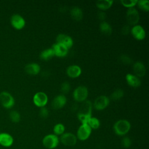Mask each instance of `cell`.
I'll list each match as a JSON object with an SVG mask.
<instances>
[{
  "label": "cell",
  "instance_id": "cell-8",
  "mask_svg": "<svg viewBox=\"0 0 149 149\" xmlns=\"http://www.w3.org/2000/svg\"><path fill=\"white\" fill-rule=\"evenodd\" d=\"M48 101V98L47 95L42 91H39L36 93L33 98V103L37 107H45Z\"/></svg>",
  "mask_w": 149,
  "mask_h": 149
},
{
  "label": "cell",
  "instance_id": "cell-21",
  "mask_svg": "<svg viewBox=\"0 0 149 149\" xmlns=\"http://www.w3.org/2000/svg\"><path fill=\"white\" fill-rule=\"evenodd\" d=\"M71 17L76 21H80L83 17V13L81 9L78 6L73 7L70 11Z\"/></svg>",
  "mask_w": 149,
  "mask_h": 149
},
{
  "label": "cell",
  "instance_id": "cell-6",
  "mask_svg": "<svg viewBox=\"0 0 149 149\" xmlns=\"http://www.w3.org/2000/svg\"><path fill=\"white\" fill-rule=\"evenodd\" d=\"M0 102L2 105L7 109L11 108L15 104L13 97L7 91H2L0 93Z\"/></svg>",
  "mask_w": 149,
  "mask_h": 149
},
{
  "label": "cell",
  "instance_id": "cell-19",
  "mask_svg": "<svg viewBox=\"0 0 149 149\" xmlns=\"http://www.w3.org/2000/svg\"><path fill=\"white\" fill-rule=\"evenodd\" d=\"M125 78L128 85L132 87L137 88L141 85V80L134 74L127 73L126 75Z\"/></svg>",
  "mask_w": 149,
  "mask_h": 149
},
{
  "label": "cell",
  "instance_id": "cell-34",
  "mask_svg": "<svg viewBox=\"0 0 149 149\" xmlns=\"http://www.w3.org/2000/svg\"><path fill=\"white\" fill-rule=\"evenodd\" d=\"M132 144L131 140L128 137H124L121 140V144L124 148H129Z\"/></svg>",
  "mask_w": 149,
  "mask_h": 149
},
{
  "label": "cell",
  "instance_id": "cell-9",
  "mask_svg": "<svg viewBox=\"0 0 149 149\" xmlns=\"http://www.w3.org/2000/svg\"><path fill=\"white\" fill-rule=\"evenodd\" d=\"M110 102L109 97L106 95H100L95 98L93 103V107L98 111L105 109Z\"/></svg>",
  "mask_w": 149,
  "mask_h": 149
},
{
  "label": "cell",
  "instance_id": "cell-30",
  "mask_svg": "<svg viewBox=\"0 0 149 149\" xmlns=\"http://www.w3.org/2000/svg\"><path fill=\"white\" fill-rule=\"evenodd\" d=\"M137 0H121L120 3L121 4L126 7L129 8H134L135 5H137Z\"/></svg>",
  "mask_w": 149,
  "mask_h": 149
},
{
  "label": "cell",
  "instance_id": "cell-26",
  "mask_svg": "<svg viewBox=\"0 0 149 149\" xmlns=\"http://www.w3.org/2000/svg\"><path fill=\"white\" fill-rule=\"evenodd\" d=\"M124 96V91L122 89L118 88L111 94L110 98L113 100H119Z\"/></svg>",
  "mask_w": 149,
  "mask_h": 149
},
{
  "label": "cell",
  "instance_id": "cell-13",
  "mask_svg": "<svg viewBox=\"0 0 149 149\" xmlns=\"http://www.w3.org/2000/svg\"><path fill=\"white\" fill-rule=\"evenodd\" d=\"M130 33L133 37L137 40H143L146 37L145 30L139 24H136L131 28Z\"/></svg>",
  "mask_w": 149,
  "mask_h": 149
},
{
  "label": "cell",
  "instance_id": "cell-3",
  "mask_svg": "<svg viewBox=\"0 0 149 149\" xmlns=\"http://www.w3.org/2000/svg\"><path fill=\"white\" fill-rule=\"evenodd\" d=\"M88 95V88L84 86H79L77 87L73 93V99L80 102H83L87 100Z\"/></svg>",
  "mask_w": 149,
  "mask_h": 149
},
{
  "label": "cell",
  "instance_id": "cell-20",
  "mask_svg": "<svg viewBox=\"0 0 149 149\" xmlns=\"http://www.w3.org/2000/svg\"><path fill=\"white\" fill-rule=\"evenodd\" d=\"M40 66L37 63H29L24 67L25 72L30 75H36L40 72Z\"/></svg>",
  "mask_w": 149,
  "mask_h": 149
},
{
  "label": "cell",
  "instance_id": "cell-5",
  "mask_svg": "<svg viewBox=\"0 0 149 149\" xmlns=\"http://www.w3.org/2000/svg\"><path fill=\"white\" fill-rule=\"evenodd\" d=\"M59 138L54 134L46 135L42 139V144L45 147L48 149H53L56 147L59 144Z\"/></svg>",
  "mask_w": 149,
  "mask_h": 149
},
{
  "label": "cell",
  "instance_id": "cell-36",
  "mask_svg": "<svg viewBox=\"0 0 149 149\" xmlns=\"http://www.w3.org/2000/svg\"><path fill=\"white\" fill-rule=\"evenodd\" d=\"M106 17H107L106 13L104 11L101 10L97 13V17H98V20H100L101 21V22L105 21Z\"/></svg>",
  "mask_w": 149,
  "mask_h": 149
},
{
  "label": "cell",
  "instance_id": "cell-28",
  "mask_svg": "<svg viewBox=\"0 0 149 149\" xmlns=\"http://www.w3.org/2000/svg\"><path fill=\"white\" fill-rule=\"evenodd\" d=\"M137 5L143 11L148 12L149 10V1L148 0L137 1Z\"/></svg>",
  "mask_w": 149,
  "mask_h": 149
},
{
  "label": "cell",
  "instance_id": "cell-17",
  "mask_svg": "<svg viewBox=\"0 0 149 149\" xmlns=\"http://www.w3.org/2000/svg\"><path fill=\"white\" fill-rule=\"evenodd\" d=\"M133 70L134 75L137 77H142L145 76L146 73V68L144 64L140 62H136L133 65Z\"/></svg>",
  "mask_w": 149,
  "mask_h": 149
},
{
  "label": "cell",
  "instance_id": "cell-4",
  "mask_svg": "<svg viewBox=\"0 0 149 149\" xmlns=\"http://www.w3.org/2000/svg\"><path fill=\"white\" fill-rule=\"evenodd\" d=\"M126 19L129 26L136 25L140 20V15L138 10L134 8H129L126 13Z\"/></svg>",
  "mask_w": 149,
  "mask_h": 149
},
{
  "label": "cell",
  "instance_id": "cell-27",
  "mask_svg": "<svg viewBox=\"0 0 149 149\" xmlns=\"http://www.w3.org/2000/svg\"><path fill=\"white\" fill-rule=\"evenodd\" d=\"M65 126L62 124V123H57L56 124L53 129V131L54 133V134L56 136H59V135H62L65 133Z\"/></svg>",
  "mask_w": 149,
  "mask_h": 149
},
{
  "label": "cell",
  "instance_id": "cell-32",
  "mask_svg": "<svg viewBox=\"0 0 149 149\" xmlns=\"http://www.w3.org/2000/svg\"><path fill=\"white\" fill-rule=\"evenodd\" d=\"M70 90V84L68 81H64L61 85V91L62 94H68Z\"/></svg>",
  "mask_w": 149,
  "mask_h": 149
},
{
  "label": "cell",
  "instance_id": "cell-24",
  "mask_svg": "<svg viewBox=\"0 0 149 149\" xmlns=\"http://www.w3.org/2000/svg\"><path fill=\"white\" fill-rule=\"evenodd\" d=\"M100 30L101 32L105 35H111L112 32L111 26L106 21L101 22L100 24Z\"/></svg>",
  "mask_w": 149,
  "mask_h": 149
},
{
  "label": "cell",
  "instance_id": "cell-29",
  "mask_svg": "<svg viewBox=\"0 0 149 149\" xmlns=\"http://www.w3.org/2000/svg\"><path fill=\"white\" fill-rule=\"evenodd\" d=\"M9 118L12 122L14 123H18L20 120V115L16 111H12L9 113Z\"/></svg>",
  "mask_w": 149,
  "mask_h": 149
},
{
  "label": "cell",
  "instance_id": "cell-14",
  "mask_svg": "<svg viewBox=\"0 0 149 149\" xmlns=\"http://www.w3.org/2000/svg\"><path fill=\"white\" fill-rule=\"evenodd\" d=\"M13 142L14 139L11 134L6 132L0 133V146L10 147L13 145Z\"/></svg>",
  "mask_w": 149,
  "mask_h": 149
},
{
  "label": "cell",
  "instance_id": "cell-23",
  "mask_svg": "<svg viewBox=\"0 0 149 149\" xmlns=\"http://www.w3.org/2000/svg\"><path fill=\"white\" fill-rule=\"evenodd\" d=\"M55 56L52 48H49L42 51L40 54V58L43 61H49Z\"/></svg>",
  "mask_w": 149,
  "mask_h": 149
},
{
  "label": "cell",
  "instance_id": "cell-15",
  "mask_svg": "<svg viewBox=\"0 0 149 149\" xmlns=\"http://www.w3.org/2000/svg\"><path fill=\"white\" fill-rule=\"evenodd\" d=\"M56 42L65 45L68 49L72 48L73 45V40L72 37L65 34H58L56 38Z\"/></svg>",
  "mask_w": 149,
  "mask_h": 149
},
{
  "label": "cell",
  "instance_id": "cell-16",
  "mask_svg": "<svg viewBox=\"0 0 149 149\" xmlns=\"http://www.w3.org/2000/svg\"><path fill=\"white\" fill-rule=\"evenodd\" d=\"M67 99L65 95L59 94L56 95L53 99L51 105L54 109H58L63 108L66 104Z\"/></svg>",
  "mask_w": 149,
  "mask_h": 149
},
{
  "label": "cell",
  "instance_id": "cell-11",
  "mask_svg": "<svg viewBox=\"0 0 149 149\" xmlns=\"http://www.w3.org/2000/svg\"><path fill=\"white\" fill-rule=\"evenodd\" d=\"M10 23L15 29L21 30L24 27L26 21L19 14H13L10 17Z\"/></svg>",
  "mask_w": 149,
  "mask_h": 149
},
{
  "label": "cell",
  "instance_id": "cell-25",
  "mask_svg": "<svg viewBox=\"0 0 149 149\" xmlns=\"http://www.w3.org/2000/svg\"><path fill=\"white\" fill-rule=\"evenodd\" d=\"M87 124L91 129H97L100 126V121L95 117H91L88 120Z\"/></svg>",
  "mask_w": 149,
  "mask_h": 149
},
{
  "label": "cell",
  "instance_id": "cell-18",
  "mask_svg": "<svg viewBox=\"0 0 149 149\" xmlns=\"http://www.w3.org/2000/svg\"><path fill=\"white\" fill-rule=\"evenodd\" d=\"M81 73V68L77 65H72L66 69L67 75L71 78L78 77Z\"/></svg>",
  "mask_w": 149,
  "mask_h": 149
},
{
  "label": "cell",
  "instance_id": "cell-2",
  "mask_svg": "<svg viewBox=\"0 0 149 149\" xmlns=\"http://www.w3.org/2000/svg\"><path fill=\"white\" fill-rule=\"evenodd\" d=\"M113 127L115 134L118 136H124L129 132L131 125L127 120L119 119L115 123Z\"/></svg>",
  "mask_w": 149,
  "mask_h": 149
},
{
  "label": "cell",
  "instance_id": "cell-35",
  "mask_svg": "<svg viewBox=\"0 0 149 149\" xmlns=\"http://www.w3.org/2000/svg\"><path fill=\"white\" fill-rule=\"evenodd\" d=\"M131 28L129 24H125L121 28V33L123 35H127L130 33Z\"/></svg>",
  "mask_w": 149,
  "mask_h": 149
},
{
  "label": "cell",
  "instance_id": "cell-7",
  "mask_svg": "<svg viewBox=\"0 0 149 149\" xmlns=\"http://www.w3.org/2000/svg\"><path fill=\"white\" fill-rule=\"evenodd\" d=\"M91 129L87 123L81 124L77 131V139L80 140L84 141L87 140L90 136L91 133Z\"/></svg>",
  "mask_w": 149,
  "mask_h": 149
},
{
  "label": "cell",
  "instance_id": "cell-33",
  "mask_svg": "<svg viewBox=\"0 0 149 149\" xmlns=\"http://www.w3.org/2000/svg\"><path fill=\"white\" fill-rule=\"evenodd\" d=\"M39 115L41 118H42L43 119L47 118L49 115L48 109L45 107L40 108V112H39Z\"/></svg>",
  "mask_w": 149,
  "mask_h": 149
},
{
  "label": "cell",
  "instance_id": "cell-22",
  "mask_svg": "<svg viewBox=\"0 0 149 149\" xmlns=\"http://www.w3.org/2000/svg\"><path fill=\"white\" fill-rule=\"evenodd\" d=\"M113 1L111 0H100L96 2V6L102 11L109 9Z\"/></svg>",
  "mask_w": 149,
  "mask_h": 149
},
{
  "label": "cell",
  "instance_id": "cell-12",
  "mask_svg": "<svg viewBox=\"0 0 149 149\" xmlns=\"http://www.w3.org/2000/svg\"><path fill=\"white\" fill-rule=\"evenodd\" d=\"M51 48L54 51L55 56L57 57H65L67 55L68 53L69 49L65 45L58 42H55V44H54Z\"/></svg>",
  "mask_w": 149,
  "mask_h": 149
},
{
  "label": "cell",
  "instance_id": "cell-31",
  "mask_svg": "<svg viewBox=\"0 0 149 149\" xmlns=\"http://www.w3.org/2000/svg\"><path fill=\"white\" fill-rule=\"evenodd\" d=\"M119 61L124 65H130L132 62V58L127 55L122 54L119 56Z\"/></svg>",
  "mask_w": 149,
  "mask_h": 149
},
{
  "label": "cell",
  "instance_id": "cell-1",
  "mask_svg": "<svg viewBox=\"0 0 149 149\" xmlns=\"http://www.w3.org/2000/svg\"><path fill=\"white\" fill-rule=\"evenodd\" d=\"M92 107L93 104L89 100H86L82 102L77 114V118L81 124L87 123L88 120L92 117Z\"/></svg>",
  "mask_w": 149,
  "mask_h": 149
},
{
  "label": "cell",
  "instance_id": "cell-10",
  "mask_svg": "<svg viewBox=\"0 0 149 149\" xmlns=\"http://www.w3.org/2000/svg\"><path fill=\"white\" fill-rule=\"evenodd\" d=\"M77 137L74 134L72 133H64L61 136V143L68 147H72L74 146L77 143Z\"/></svg>",
  "mask_w": 149,
  "mask_h": 149
}]
</instances>
